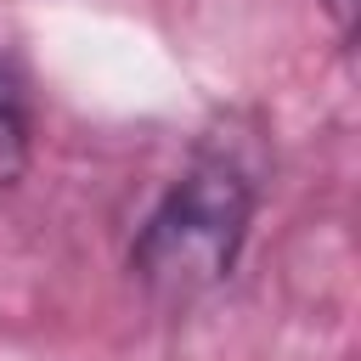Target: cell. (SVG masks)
<instances>
[{"label":"cell","mask_w":361,"mask_h":361,"mask_svg":"<svg viewBox=\"0 0 361 361\" xmlns=\"http://www.w3.org/2000/svg\"><path fill=\"white\" fill-rule=\"evenodd\" d=\"M316 6H322V11L333 17V28H338L344 39L355 34V0H316Z\"/></svg>","instance_id":"obj_3"},{"label":"cell","mask_w":361,"mask_h":361,"mask_svg":"<svg viewBox=\"0 0 361 361\" xmlns=\"http://www.w3.org/2000/svg\"><path fill=\"white\" fill-rule=\"evenodd\" d=\"M34 147V118H28V85L23 73L0 56V192L23 180Z\"/></svg>","instance_id":"obj_2"},{"label":"cell","mask_w":361,"mask_h":361,"mask_svg":"<svg viewBox=\"0 0 361 361\" xmlns=\"http://www.w3.org/2000/svg\"><path fill=\"white\" fill-rule=\"evenodd\" d=\"M254 226V180L231 158H192L152 203L130 243V276L152 305H192L214 293Z\"/></svg>","instance_id":"obj_1"}]
</instances>
